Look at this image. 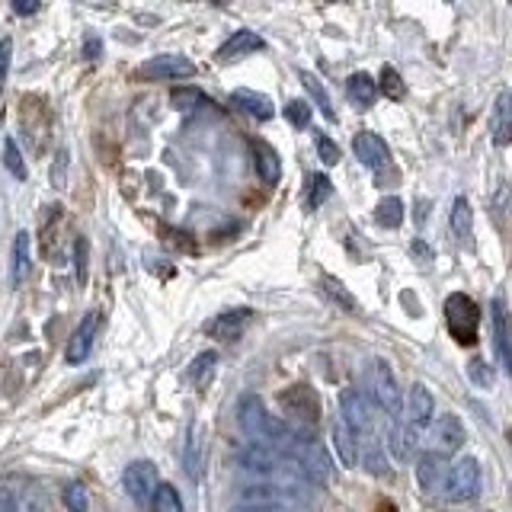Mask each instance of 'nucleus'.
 I'll return each mask as SVG.
<instances>
[{"mask_svg":"<svg viewBox=\"0 0 512 512\" xmlns=\"http://www.w3.org/2000/svg\"><path fill=\"white\" fill-rule=\"evenodd\" d=\"M0 512H20V506H16V493L10 487H0Z\"/></svg>","mask_w":512,"mask_h":512,"instance_id":"nucleus-41","label":"nucleus"},{"mask_svg":"<svg viewBox=\"0 0 512 512\" xmlns=\"http://www.w3.org/2000/svg\"><path fill=\"white\" fill-rule=\"evenodd\" d=\"M93 340H96V314H87L84 320L77 324V330L71 333V340H68V362L71 365H80L87 356H90V349H93Z\"/></svg>","mask_w":512,"mask_h":512,"instance_id":"nucleus-16","label":"nucleus"},{"mask_svg":"<svg viewBox=\"0 0 512 512\" xmlns=\"http://www.w3.org/2000/svg\"><path fill=\"white\" fill-rule=\"evenodd\" d=\"M340 420L362 436V432H372L375 429V404L359 391H343L340 394Z\"/></svg>","mask_w":512,"mask_h":512,"instance_id":"nucleus-8","label":"nucleus"},{"mask_svg":"<svg viewBox=\"0 0 512 512\" xmlns=\"http://www.w3.org/2000/svg\"><path fill=\"white\" fill-rule=\"evenodd\" d=\"M490 138L496 148H509L512 144V90H503L493 100L490 112Z\"/></svg>","mask_w":512,"mask_h":512,"instance_id":"nucleus-12","label":"nucleus"},{"mask_svg":"<svg viewBox=\"0 0 512 512\" xmlns=\"http://www.w3.org/2000/svg\"><path fill=\"white\" fill-rule=\"evenodd\" d=\"M231 512H295V509L282 503H237L231 506Z\"/></svg>","mask_w":512,"mask_h":512,"instance_id":"nucleus-37","label":"nucleus"},{"mask_svg":"<svg viewBox=\"0 0 512 512\" xmlns=\"http://www.w3.org/2000/svg\"><path fill=\"white\" fill-rule=\"evenodd\" d=\"M263 39L256 36V32H250V29H240V32H234V36L224 42L221 48H218V61L221 64H228V61H237V58H247V55H253V52H263Z\"/></svg>","mask_w":512,"mask_h":512,"instance_id":"nucleus-15","label":"nucleus"},{"mask_svg":"<svg viewBox=\"0 0 512 512\" xmlns=\"http://www.w3.org/2000/svg\"><path fill=\"white\" fill-rule=\"evenodd\" d=\"M330 192H333V183H330V176L327 173H314L308 176V189H304V205L311 208H320L327 199H330Z\"/></svg>","mask_w":512,"mask_h":512,"instance_id":"nucleus-27","label":"nucleus"},{"mask_svg":"<svg viewBox=\"0 0 512 512\" xmlns=\"http://www.w3.org/2000/svg\"><path fill=\"white\" fill-rule=\"evenodd\" d=\"M215 368H218L215 352H199V356L192 359L186 368V381L192 384V388H205V384L215 378Z\"/></svg>","mask_w":512,"mask_h":512,"instance_id":"nucleus-24","label":"nucleus"},{"mask_svg":"<svg viewBox=\"0 0 512 512\" xmlns=\"http://www.w3.org/2000/svg\"><path fill=\"white\" fill-rule=\"evenodd\" d=\"M317 154H320V160H324L327 167H333V164H340V148L327 138V135H320L317 138Z\"/></svg>","mask_w":512,"mask_h":512,"instance_id":"nucleus-36","label":"nucleus"},{"mask_svg":"<svg viewBox=\"0 0 512 512\" xmlns=\"http://www.w3.org/2000/svg\"><path fill=\"white\" fill-rule=\"evenodd\" d=\"M170 100H173V106H176V109H196L199 103H205V93L192 90V87H186V90L180 87V90H173Z\"/></svg>","mask_w":512,"mask_h":512,"instance_id":"nucleus-35","label":"nucleus"},{"mask_svg":"<svg viewBox=\"0 0 512 512\" xmlns=\"http://www.w3.org/2000/svg\"><path fill=\"white\" fill-rule=\"evenodd\" d=\"M231 100L244 109V112H250L253 119H260V122H266V119H272L276 116V109H272V100L266 93H256V90H234V96Z\"/></svg>","mask_w":512,"mask_h":512,"instance_id":"nucleus-22","label":"nucleus"},{"mask_svg":"<svg viewBox=\"0 0 512 512\" xmlns=\"http://www.w3.org/2000/svg\"><path fill=\"white\" fill-rule=\"evenodd\" d=\"M13 10H16V13H23V16H29V13H39L42 4H36V0H32V4H29V0H20V4H13Z\"/></svg>","mask_w":512,"mask_h":512,"instance_id":"nucleus-43","label":"nucleus"},{"mask_svg":"<svg viewBox=\"0 0 512 512\" xmlns=\"http://www.w3.org/2000/svg\"><path fill=\"white\" fill-rule=\"evenodd\" d=\"M413 253H420V256H416V260H420V263H432V256H436V253H432V247L429 244H423V240H413Z\"/></svg>","mask_w":512,"mask_h":512,"instance_id":"nucleus-42","label":"nucleus"},{"mask_svg":"<svg viewBox=\"0 0 512 512\" xmlns=\"http://www.w3.org/2000/svg\"><path fill=\"white\" fill-rule=\"evenodd\" d=\"M253 164H256V173H260V180L266 186H276L282 180V164H279V154L269 148L266 141H256L253 144Z\"/></svg>","mask_w":512,"mask_h":512,"instance_id":"nucleus-21","label":"nucleus"},{"mask_svg":"<svg viewBox=\"0 0 512 512\" xmlns=\"http://www.w3.org/2000/svg\"><path fill=\"white\" fill-rule=\"evenodd\" d=\"M154 512H186V509H183V500H180V493H176V487L160 484V490H157V496H154Z\"/></svg>","mask_w":512,"mask_h":512,"instance_id":"nucleus-30","label":"nucleus"},{"mask_svg":"<svg viewBox=\"0 0 512 512\" xmlns=\"http://www.w3.org/2000/svg\"><path fill=\"white\" fill-rule=\"evenodd\" d=\"M468 375H471L474 384H480V388H493V368L480 356L468 362Z\"/></svg>","mask_w":512,"mask_h":512,"instance_id":"nucleus-34","label":"nucleus"},{"mask_svg":"<svg viewBox=\"0 0 512 512\" xmlns=\"http://www.w3.org/2000/svg\"><path fill=\"white\" fill-rule=\"evenodd\" d=\"M388 448H391L394 461L410 464V461H416V455H420V432H416L410 423H394L388 432Z\"/></svg>","mask_w":512,"mask_h":512,"instance_id":"nucleus-13","label":"nucleus"},{"mask_svg":"<svg viewBox=\"0 0 512 512\" xmlns=\"http://www.w3.org/2000/svg\"><path fill=\"white\" fill-rule=\"evenodd\" d=\"M400 221H404V199L384 196L375 205V224H381V228H400Z\"/></svg>","mask_w":512,"mask_h":512,"instance_id":"nucleus-26","label":"nucleus"},{"mask_svg":"<svg viewBox=\"0 0 512 512\" xmlns=\"http://www.w3.org/2000/svg\"><path fill=\"white\" fill-rule=\"evenodd\" d=\"M4 167L7 173L13 176V180H26V160L20 154V148H16V141L13 138H4Z\"/></svg>","mask_w":512,"mask_h":512,"instance_id":"nucleus-28","label":"nucleus"},{"mask_svg":"<svg viewBox=\"0 0 512 512\" xmlns=\"http://www.w3.org/2000/svg\"><path fill=\"white\" fill-rule=\"evenodd\" d=\"M32 269V240L29 231H16L13 237V260H10V285L20 288Z\"/></svg>","mask_w":512,"mask_h":512,"instance_id":"nucleus-17","label":"nucleus"},{"mask_svg":"<svg viewBox=\"0 0 512 512\" xmlns=\"http://www.w3.org/2000/svg\"><path fill=\"white\" fill-rule=\"evenodd\" d=\"M333 448H336V455H340V461L346 464V468H356V464L362 461V442L343 420L333 423Z\"/></svg>","mask_w":512,"mask_h":512,"instance_id":"nucleus-18","label":"nucleus"},{"mask_svg":"<svg viewBox=\"0 0 512 512\" xmlns=\"http://www.w3.org/2000/svg\"><path fill=\"white\" fill-rule=\"evenodd\" d=\"M378 87H381L384 96H391V100H400V96H404V80H400V74L391 68V64H384V68H381Z\"/></svg>","mask_w":512,"mask_h":512,"instance_id":"nucleus-31","label":"nucleus"},{"mask_svg":"<svg viewBox=\"0 0 512 512\" xmlns=\"http://www.w3.org/2000/svg\"><path fill=\"white\" fill-rule=\"evenodd\" d=\"M285 119L292 122L295 128H308V122H311V106L304 103V100H292L285 106Z\"/></svg>","mask_w":512,"mask_h":512,"instance_id":"nucleus-33","label":"nucleus"},{"mask_svg":"<svg viewBox=\"0 0 512 512\" xmlns=\"http://www.w3.org/2000/svg\"><path fill=\"white\" fill-rule=\"evenodd\" d=\"M135 77L138 80H183V77H196V64L186 55L167 52V55H154L144 64H138Z\"/></svg>","mask_w":512,"mask_h":512,"instance_id":"nucleus-6","label":"nucleus"},{"mask_svg":"<svg viewBox=\"0 0 512 512\" xmlns=\"http://www.w3.org/2000/svg\"><path fill=\"white\" fill-rule=\"evenodd\" d=\"M468 439V432H464V423L458 420L455 413H442L436 423H432V452L436 455H455L458 448Z\"/></svg>","mask_w":512,"mask_h":512,"instance_id":"nucleus-10","label":"nucleus"},{"mask_svg":"<svg viewBox=\"0 0 512 512\" xmlns=\"http://www.w3.org/2000/svg\"><path fill=\"white\" fill-rule=\"evenodd\" d=\"M301 84H304V87H308V90H311V96H314V100H317V106H320V109H324V112H327V119H333L330 93H327L324 87H320V84H317V77H314V74H308V71H301Z\"/></svg>","mask_w":512,"mask_h":512,"instance_id":"nucleus-32","label":"nucleus"},{"mask_svg":"<svg viewBox=\"0 0 512 512\" xmlns=\"http://www.w3.org/2000/svg\"><path fill=\"white\" fill-rule=\"evenodd\" d=\"M64 173H68V151H61L58 160H55V170H52V183L55 186H64Z\"/></svg>","mask_w":512,"mask_h":512,"instance_id":"nucleus-40","label":"nucleus"},{"mask_svg":"<svg viewBox=\"0 0 512 512\" xmlns=\"http://www.w3.org/2000/svg\"><path fill=\"white\" fill-rule=\"evenodd\" d=\"M352 151H356V157L362 160L365 167H372V170L388 167V160H391L388 144H384V138L375 135V132H359L356 141H352Z\"/></svg>","mask_w":512,"mask_h":512,"instance_id":"nucleus-14","label":"nucleus"},{"mask_svg":"<svg viewBox=\"0 0 512 512\" xmlns=\"http://www.w3.org/2000/svg\"><path fill=\"white\" fill-rule=\"evenodd\" d=\"M10 52H13V42L10 39H0V87H4L7 71H10Z\"/></svg>","mask_w":512,"mask_h":512,"instance_id":"nucleus-39","label":"nucleus"},{"mask_svg":"<svg viewBox=\"0 0 512 512\" xmlns=\"http://www.w3.org/2000/svg\"><path fill=\"white\" fill-rule=\"evenodd\" d=\"M445 320H448V330L461 343V346H471L477 343V324H480V308L477 301H471L468 295H448L445 298Z\"/></svg>","mask_w":512,"mask_h":512,"instance_id":"nucleus-4","label":"nucleus"},{"mask_svg":"<svg viewBox=\"0 0 512 512\" xmlns=\"http://www.w3.org/2000/svg\"><path fill=\"white\" fill-rule=\"evenodd\" d=\"M404 413H407V423L423 432L436 423V394H432L426 384H410V394H407V404H404Z\"/></svg>","mask_w":512,"mask_h":512,"instance_id":"nucleus-9","label":"nucleus"},{"mask_svg":"<svg viewBox=\"0 0 512 512\" xmlns=\"http://www.w3.org/2000/svg\"><path fill=\"white\" fill-rule=\"evenodd\" d=\"M416 477H420V487L426 493H442L445 477H448V464L442 461V455L429 452L420 458V468H416Z\"/></svg>","mask_w":512,"mask_h":512,"instance_id":"nucleus-19","label":"nucleus"},{"mask_svg":"<svg viewBox=\"0 0 512 512\" xmlns=\"http://www.w3.org/2000/svg\"><path fill=\"white\" fill-rule=\"evenodd\" d=\"M490 324H493L496 359H500V365L506 368V375H512V314H509V304L503 298H493Z\"/></svg>","mask_w":512,"mask_h":512,"instance_id":"nucleus-7","label":"nucleus"},{"mask_svg":"<svg viewBox=\"0 0 512 512\" xmlns=\"http://www.w3.org/2000/svg\"><path fill=\"white\" fill-rule=\"evenodd\" d=\"M346 93H349V100L368 109L375 103V96H378V84H375V77L372 74H365V71H356L349 80H346Z\"/></svg>","mask_w":512,"mask_h":512,"instance_id":"nucleus-23","label":"nucleus"},{"mask_svg":"<svg viewBox=\"0 0 512 512\" xmlns=\"http://www.w3.org/2000/svg\"><path fill=\"white\" fill-rule=\"evenodd\" d=\"M279 407L285 410V420H288V429H295L298 436H308L314 439L317 429H320V397L311 384H288L285 391H279Z\"/></svg>","mask_w":512,"mask_h":512,"instance_id":"nucleus-1","label":"nucleus"},{"mask_svg":"<svg viewBox=\"0 0 512 512\" xmlns=\"http://www.w3.org/2000/svg\"><path fill=\"white\" fill-rule=\"evenodd\" d=\"M365 378H368V391H372L375 404L391 413V416H400L404 413V397H400V381L394 375V368L384 362V359H372L365 368Z\"/></svg>","mask_w":512,"mask_h":512,"instance_id":"nucleus-3","label":"nucleus"},{"mask_svg":"<svg viewBox=\"0 0 512 512\" xmlns=\"http://www.w3.org/2000/svg\"><path fill=\"white\" fill-rule=\"evenodd\" d=\"M480 487H484V468L474 455H468L448 468L442 496L448 503H471L474 496H480Z\"/></svg>","mask_w":512,"mask_h":512,"instance_id":"nucleus-2","label":"nucleus"},{"mask_svg":"<svg viewBox=\"0 0 512 512\" xmlns=\"http://www.w3.org/2000/svg\"><path fill=\"white\" fill-rule=\"evenodd\" d=\"M61 500H64V506H68V512H87V509H90L87 487H84V484H77V480L61 490Z\"/></svg>","mask_w":512,"mask_h":512,"instance_id":"nucleus-29","label":"nucleus"},{"mask_svg":"<svg viewBox=\"0 0 512 512\" xmlns=\"http://www.w3.org/2000/svg\"><path fill=\"white\" fill-rule=\"evenodd\" d=\"M448 231H452V237L458 240V244H468L471 240V231H474V208L471 202L458 196L452 202V212H448Z\"/></svg>","mask_w":512,"mask_h":512,"instance_id":"nucleus-20","label":"nucleus"},{"mask_svg":"<svg viewBox=\"0 0 512 512\" xmlns=\"http://www.w3.org/2000/svg\"><path fill=\"white\" fill-rule=\"evenodd\" d=\"M362 458H365V471L368 474H378V477L388 474V468H384V455L378 452V448H368V452H362Z\"/></svg>","mask_w":512,"mask_h":512,"instance_id":"nucleus-38","label":"nucleus"},{"mask_svg":"<svg viewBox=\"0 0 512 512\" xmlns=\"http://www.w3.org/2000/svg\"><path fill=\"white\" fill-rule=\"evenodd\" d=\"M122 487L138 506H154V496L160 490V474L154 461H132L122 474Z\"/></svg>","mask_w":512,"mask_h":512,"instance_id":"nucleus-5","label":"nucleus"},{"mask_svg":"<svg viewBox=\"0 0 512 512\" xmlns=\"http://www.w3.org/2000/svg\"><path fill=\"white\" fill-rule=\"evenodd\" d=\"M250 317H253L250 308H228V311H221L218 317L208 320L205 330H208V336H215V340L231 343V340H237V336L247 330Z\"/></svg>","mask_w":512,"mask_h":512,"instance_id":"nucleus-11","label":"nucleus"},{"mask_svg":"<svg viewBox=\"0 0 512 512\" xmlns=\"http://www.w3.org/2000/svg\"><path fill=\"white\" fill-rule=\"evenodd\" d=\"M320 288H324V295H327L340 311H352V314L359 311L356 295H352L349 288H346L340 279H336V276H327V272H324V276H320Z\"/></svg>","mask_w":512,"mask_h":512,"instance_id":"nucleus-25","label":"nucleus"}]
</instances>
